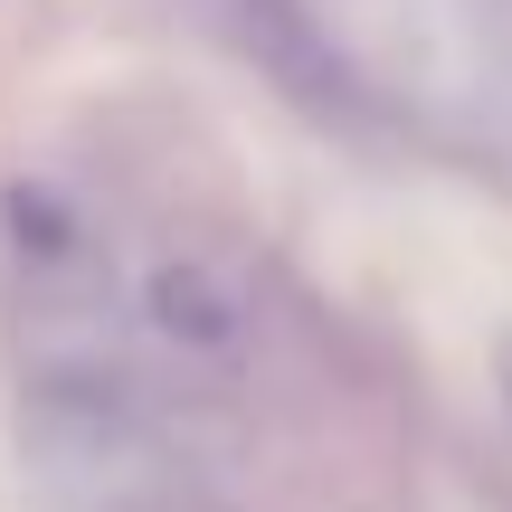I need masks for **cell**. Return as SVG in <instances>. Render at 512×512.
Instances as JSON below:
<instances>
[{"mask_svg":"<svg viewBox=\"0 0 512 512\" xmlns=\"http://www.w3.org/2000/svg\"><path fill=\"white\" fill-rule=\"evenodd\" d=\"M0 294L29 389L86 427H162L256 351L238 256L67 181H10Z\"/></svg>","mask_w":512,"mask_h":512,"instance_id":"6da1fadb","label":"cell"}]
</instances>
